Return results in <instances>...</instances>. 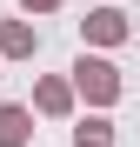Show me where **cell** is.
<instances>
[{
	"instance_id": "obj_2",
	"label": "cell",
	"mask_w": 140,
	"mask_h": 147,
	"mask_svg": "<svg viewBox=\"0 0 140 147\" xmlns=\"http://www.w3.org/2000/svg\"><path fill=\"white\" fill-rule=\"evenodd\" d=\"M80 40H87V47H120V40H133V20H127L120 7H93V13L80 20Z\"/></svg>"
},
{
	"instance_id": "obj_4",
	"label": "cell",
	"mask_w": 140,
	"mask_h": 147,
	"mask_svg": "<svg viewBox=\"0 0 140 147\" xmlns=\"http://www.w3.org/2000/svg\"><path fill=\"white\" fill-rule=\"evenodd\" d=\"M33 107H40L47 120H67V114H74V87H67L60 74H47V80L33 87Z\"/></svg>"
},
{
	"instance_id": "obj_7",
	"label": "cell",
	"mask_w": 140,
	"mask_h": 147,
	"mask_svg": "<svg viewBox=\"0 0 140 147\" xmlns=\"http://www.w3.org/2000/svg\"><path fill=\"white\" fill-rule=\"evenodd\" d=\"M20 7H27V13H54L60 0H20Z\"/></svg>"
},
{
	"instance_id": "obj_5",
	"label": "cell",
	"mask_w": 140,
	"mask_h": 147,
	"mask_svg": "<svg viewBox=\"0 0 140 147\" xmlns=\"http://www.w3.org/2000/svg\"><path fill=\"white\" fill-rule=\"evenodd\" d=\"M27 140H33V107L0 100V147H27Z\"/></svg>"
},
{
	"instance_id": "obj_6",
	"label": "cell",
	"mask_w": 140,
	"mask_h": 147,
	"mask_svg": "<svg viewBox=\"0 0 140 147\" xmlns=\"http://www.w3.org/2000/svg\"><path fill=\"white\" fill-rule=\"evenodd\" d=\"M74 147H113V120L107 114H87L80 127H74Z\"/></svg>"
},
{
	"instance_id": "obj_1",
	"label": "cell",
	"mask_w": 140,
	"mask_h": 147,
	"mask_svg": "<svg viewBox=\"0 0 140 147\" xmlns=\"http://www.w3.org/2000/svg\"><path fill=\"white\" fill-rule=\"evenodd\" d=\"M67 87H74V94H87V107H113V100H120V67H113V60H100V54H80Z\"/></svg>"
},
{
	"instance_id": "obj_3",
	"label": "cell",
	"mask_w": 140,
	"mask_h": 147,
	"mask_svg": "<svg viewBox=\"0 0 140 147\" xmlns=\"http://www.w3.org/2000/svg\"><path fill=\"white\" fill-rule=\"evenodd\" d=\"M40 54V34L27 20H0V60H33Z\"/></svg>"
}]
</instances>
